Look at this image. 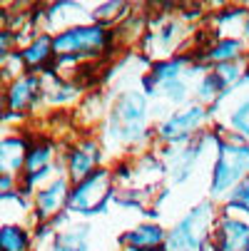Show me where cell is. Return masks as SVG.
<instances>
[{
    "instance_id": "obj_1",
    "label": "cell",
    "mask_w": 249,
    "mask_h": 251,
    "mask_svg": "<svg viewBox=\"0 0 249 251\" xmlns=\"http://www.w3.org/2000/svg\"><path fill=\"white\" fill-rule=\"evenodd\" d=\"M209 219H212V206L209 204H199L197 209H192V214H187L182 219V224L169 234L167 251H199L202 241L207 236Z\"/></svg>"
},
{
    "instance_id": "obj_2",
    "label": "cell",
    "mask_w": 249,
    "mask_h": 251,
    "mask_svg": "<svg viewBox=\"0 0 249 251\" xmlns=\"http://www.w3.org/2000/svg\"><path fill=\"white\" fill-rule=\"evenodd\" d=\"M247 172H249V150L237 147V145H222L217 169H215V179H212V192L215 194L227 192Z\"/></svg>"
},
{
    "instance_id": "obj_4",
    "label": "cell",
    "mask_w": 249,
    "mask_h": 251,
    "mask_svg": "<svg viewBox=\"0 0 249 251\" xmlns=\"http://www.w3.org/2000/svg\"><path fill=\"white\" fill-rule=\"evenodd\" d=\"M110 194V174L105 169H95L87 179L75 187V192L70 194V209L75 211H95L102 206V201Z\"/></svg>"
},
{
    "instance_id": "obj_23",
    "label": "cell",
    "mask_w": 249,
    "mask_h": 251,
    "mask_svg": "<svg viewBox=\"0 0 249 251\" xmlns=\"http://www.w3.org/2000/svg\"><path fill=\"white\" fill-rule=\"evenodd\" d=\"M247 35H249V23H247Z\"/></svg>"
},
{
    "instance_id": "obj_22",
    "label": "cell",
    "mask_w": 249,
    "mask_h": 251,
    "mask_svg": "<svg viewBox=\"0 0 249 251\" xmlns=\"http://www.w3.org/2000/svg\"><path fill=\"white\" fill-rule=\"evenodd\" d=\"M10 32H5V30H0V55H3L8 48H10Z\"/></svg>"
},
{
    "instance_id": "obj_6",
    "label": "cell",
    "mask_w": 249,
    "mask_h": 251,
    "mask_svg": "<svg viewBox=\"0 0 249 251\" xmlns=\"http://www.w3.org/2000/svg\"><path fill=\"white\" fill-rule=\"evenodd\" d=\"M217 251H249V226L239 219H222L217 229Z\"/></svg>"
},
{
    "instance_id": "obj_21",
    "label": "cell",
    "mask_w": 249,
    "mask_h": 251,
    "mask_svg": "<svg viewBox=\"0 0 249 251\" xmlns=\"http://www.w3.org/2000/svg\"><path fill=\"white\" fill-rule=\"evenodd\" d=\"M177 70H180V60H174V62H165V65H157V67H155V77L167 80V77L177 75Z\"/></svg>"
},
{
    "instance_id": "obj_5",
    "label": "cell",
    "mask_w": 249,
    "mask_h": 251,
    "mask_svg": "<svg viewBox=\"0 0 249 251\" xmlns=\"http://www.w3.org/2000/svg\"><path fill=\"white\" fill-rule=\"evenodd\" d=\"M145 127V100L137 92L122 95V100L115 107V132L120 139H135L142 134Z\"/></svg>"
},
{
    "instance_id": "obj_12",
    "label": "cell",
    "mask_w": 249,
    "mask_h": 251,
    "mask_svg": "<svg viewBox=\"0 0 249 251\" xmlns=\"http://www.w3.org/2000/svg\"><path fill=\"white\" fill-rule=\"evenodd\" d=\"M28 236L20 226H3L0 229V251H25Z\"/></svg>"
},
{
    "instance_id": "obj_7",
    "label": "cell",
    "mask_w": 249,
    "mask_h": 251,
    "mask_svg": "<svg viewBox=\"0 0 249 251\" xmlns=\"http://www.w3.org/2000/svg\"><path fill=\"white\" fill-rule=\"evenodd\" d=\"M165 239V231L155 224H145V226H137L132 231H127L120 241L127 251H155Z\"/></svg>"
},
{
    "instance_id": "obj_14",
    "label": "cell",
    "mask_w": 249,
    "mask_h": 251,
    "mask_svg": "<svg viewBox=\"0 0 249 251\" xmlns=\"http://www.w3.org/2000/svg\"><path fill=\"white\" fill-rule=\"evenodd\" d=\"M53 52V40L50 38H40V40H35L25 52H23V60L28 65H40L48 60V55Z\"/></svg>"
},
{
    "instance_id": "obj_20",
    "label": "cell",
    "mask_w": 249,
    "mask_h": 251,
    "mask_svg": "<svg viewBox=\"0 0 249 251\" xmlns=\"http://www.w3.org/2000/svg\"><path fill=\"white\" fill-rule=\"evenodd\" d=\"M220 87H222V80H220L217 75H212V77H207V80H204V85H202V92H199V95H202L204 100H212V97L217 95V90H220Z\"/></svg>"
},
{
    "instance_id": "obj_13",
    "label": "cell",
    "mask_w": 249,
    "mask_h": 251,
    "mask_svg": "<svg viewBox=\"0 0 249 251\" xmlns=\"http://www.w3.org/2000/svg\"><path fill=\"white\" fill-rule=\"evenodd\" d=\"M35 87H38V80H32V77L15 82V87L10 90V107L13 110H20V107L28 104V100L35 95Z\"/></svg>"
},
{
    "instance_id": "obj_3",
    "label": "cell",
    "mask_w": 249,
    "mask_h": 251,
    "mask_svg": "<svg viewBox=\"0 0 249 251\" xmlns=\"http://www.w3.org/2000/svg\"><path fill=\"white\" fill-rule=\"evenodd\" d=\"M108 45V30L92 25V27H73L53 40V50L57 55H85L100 52Z\"/></svg>"
},
{
    "instance_id": "obj_9",
    "label": "cell",
    "mask_w": 249,
    "mask_h": 251,
    "mask_svg": "<svg viewBox=\"0 0 249 251\" xmlns=\"http://www.w3.org/2000/svg\"><path fill=\"white\" fill-rule=\"evenodd\" d=\"M95 159H97V150L92 145L78 147L73 152V159H70V174H73V179L78 184L95 172Z\"/></svg>"
},
{
    "instance_id": "obj_10",
    "label": "cell",
    "mask_w": 249,
    "mask_h": 251,
    "mask_svg": "<svg viewBox=\"0 0 249 251\" xmlns=\"http://www.w3.org/2000/svg\"><path fill=\"white\" fill-rule=\"evenodd\" d=\"M25 162V142L3 139L0 142V172H13Z\"/></svg>"
},
{
    "instance_id": "obj_19",
    "label": "cell",
    "mask_w": 249,
    "mask_h": 251,
    "mask_svg": "<svg viewBox=\"0 0 249 251\" xmlns=\"http://www.w3.org/2000/svg\"><path fill=\"white\" fill-rule=\"evenodd\" d=\"M234 204H239V209L249 211V179H244V182L234 189Z\"/></svg>"
},
{
    "instance_id": "obj_11",
    "label": "cell",
    "mask_w": 249,
    "mask_h": 251,
    "mask_svg": "<svg viewBox=\"0 0 249 251\" xmlns=\"http://www.w3.org/2000/svg\"><path fill=\"white\" fill-rule=\"evenodd\" d=\"M65 199V184L62 182H55L53 187H48L45 192L38 194V206H40V217H48L53 214Z\"/></svg>"
},
{
    "instance_id": "obj_24",
    "label": "cell",
    "mask_w": 249,
    "mask_h": 251,
    "mask_svg": "<svg viewBox=\"0 0 249 251\" xmlns=\"http://www.w3.org/2000/svg\"><path fill=\"white\" fill-rule=\"evenodd\" d=\"M155 251H162V249H155Z\"/></svg>"
},
{
    "instance_id": "obj_8",
    "label": "cell",
    "mask_w": 249,
    "mask_h": 251,
    "mask_svg": "<svg viewBox=\"0 0 249 251\" xmlns=\"http://www.w3.org/2000/svg\"><path fill=\"white\" fill-rule=\"evenodd\" d=\"M202 120H204V110H202V107H190V110H185V112H177V115H172L162 125V137L177 139V137L192 132L197 125H202Z\"/></svg>"
},
{
    "instance_id": "obj_16",
    "label": "cell",
    "mask_w": 249,
    "mask_h": 251,
    "mask_svg": "<svg viewBox=\"0 0 249 251\" xmlns=\"http://www.w3.org/2000/svg\"><path fill=\"white\" fill-rule=\"evenodd\" d=\"M83 249H85V229L62 234L55 246V251H83Z\"/></svg>"
},
{
    "instance_id": "obj_18",
    "label": "cell",
    "mask_w": 249,
    "mask_h": 251,
    "mask_svg": "<svg viewBox=\"0 0 249 251\" xmlns=\"http://www.w3.org/2000/svg\"><path fill=\"white\" fill-rule=\"evenodd\" d=\"M48 157H50V150L48 147H38L35 152H30V157H28V172H38L48 162Z\"/></svg>"
},
{
    "instance_id": "obj_15",
    "label": "cell",
    "mask_w": 249,
    "mask_h": 251,
    "mask_svg": "<svg viewBox=\"0 0 249 251\" xmlns=\"http://www.w3.org/2000/svg\"><path fill=\"white\" fill-rule=\"evenodd\" d=\"M239 52H242V43L239 40H220L215 48H212L209 57L212 60H220V65H224V62L234 60Z\"/></svg>"
},
{
    "instance_id": "obj_17",
    "label": "cell",
    "mask_w": 249,
    "mask_h": 251,
    "mask_svg": "<svg viewBox=\"0 0 249 251\" xmlns=\"http://www.w3.org/2000/svg\"><path fill=\"white\" fill-rule=\"evenodd\" d=\"M232 125L237 127V132H239V134H244V137L249 139V100H247V102L239 107V110L234 112Z\"/></svg>"
}]
</instances>
